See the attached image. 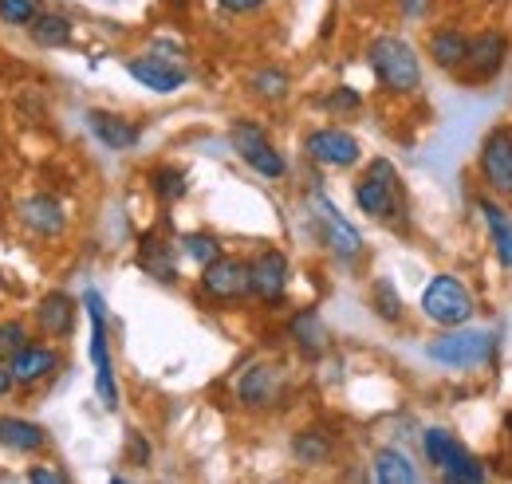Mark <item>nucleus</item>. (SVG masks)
I'll list each match as a JSON object with an SVG mask.
<instances>
[{
  "label": "nucleus",
  "mask_w": 512,
  "mask_h": 484,
  "mask_svg": "<svg viewBox=\"0 0 512 484\" xmlns=\"http://www.w3.org/2000/svg\"><path fill=\"white\" fill-rule=\"evenodd\" d=\"M225 12H256V8H264L268 0H217Z\"/></svg>",
  "instance_id": "nucleus-36"
},
{
  "label": "nucleus",
  "mask_w": 512,
  "mask_h": 484,
  "mask_svg": "<svg viewBox=\"0 0 512 484\" xmlns=\"http://www.w3.org/2000/svg\"><path fill=\"white\" fill-rule=\"evenodd\" d=\"M422 445H426V457L446 473L453 465H461L469 453H465V445L449 433V429H426V437H422Z\"/></svg>",
  "instance_id": "nucleus-22"
},
{
  "label": "nucleus",
  "mask_w": 512,
  "mask_h": 484,
  "mask_svg": "<svg viewBox=\"0 0 512 484\" xmlns=\"http://www.w3.org/2000/svg\"><path fill=\"white\" fill-rule=\"evenodd\" d=\"M327 107H331V111H355V107H359V95H355L351 87H339V91L327 99Z\"/></svg>",
  "instance_id": "nucleus-35"
},
{
  "label": "nucleus",
  "mask_w": 512,
  "mask_h": 484,
  "mask_svg": "<svg viewBox=\"0 0 512 484\" xmlns=\"http://www.w3.org/2000/svg\"><path fill=\"white\" fill-rule=\"evenodd\" d=\"M312 205H316V221H320L327 248H331L335 256H343V260H355V256L363 252V237H359V229H355L347 217H339V209H335L323 193L312 197Z\"/></svg>",
  "instance_id": "nucleus-8"
},
{
  "label": "nucleus",
  "mask_w": 512,
  "mask_h": 484,
  "mask_svg": "<svg viewBox=\"0 0 512 484\" xmlns=\"http://www.w3.org/2000/svg\"><path fill=\"white\" fill-rule=\"evenodd\" d=\"M497 339L489 331H449L442 339L430 343V359L442 366H457V370H473V366L489 363Z\"/></svg>",
  "instance_id": "nucleus-3"
},
{
  "label": "nucleus",
  "mask_w": 512,
  "mask_h": 484,
  "mask_svg": "<svg viewBox=\"0 0 512 484\" xmlns=\"http://www.w3.org/2000/svg\"><path fill=\"white\" fill-rule=\"evenodd\" d=\"M12 386H16V378H12V366L0 363V398H4V394H8Z\"/></svg>",
  "instance_id": "nucleus-37"
},
{
  "label": "nucleus",
  "mask_w": 512,
  "mask_h": 484,
  "mask_svg": "<svg viewBox=\"0 0 512 484\" xmlns=\"http://www.w3.org/2000/svg\"><path fill=\"white\" fill-rule=\"evenodd\" d=\"M28 28H32V40H36L40 48H64V44H71V20H67V16L40 12Z\"/></svg>",
  "instance_id": "nucleus-24"
},
{
  "label": "nucleus",
  "mask_w": 512,
  "mask_h": 484,
  "mask_svg": "<svg viewBox=\"0 0 512 484\" xmlns=\"http://www.w3.org/2000/svg\"><path fill=\"white\" fill-rule=\"evenodd\" d=\"M481 213H485V225H489L493 244H497V260L505 268H512V221L505 217V209L493 205V201H481Z\"/></svg>",
  "instance_id": "nucleus-25"
},
{
  "label": "nucleus",
  "mask_w": 512,
  "mask_h": 484,
  "mask_svg": "<svg viewBox=\"0 0 512 484\" xmlns=\"http://www.w3.org/2000/svg\"><path fill=\"white\" fill-rule=\"evenodd\" d=\"M292 453H296V461H304V465H323L327 453H331V441L320 437L316 429H304V433L292 441Z\"/></svg>",
  "instance_id": "nucleus-27"
},
{
  "label": "nucleus",
  "mask_w": 512,
  "mask_h": 484,
  "mask_svg": "<svg viewBox=\"0 0 512 484\" xmlns=\"http://www.w3.org/2000/svg\"><path fill=\"white\" fill-rule=\"evenodd\" d=\"M304 150H308L320 166H339V170H347V166H355V162H359V142H355V134L339 130V126L312 130V134H308V142H304Z\"/></svg>",
  "instance_id": "nucleus-10"
},
{
  "label": "nucleus",
  "mask_w": 512,
  "mask_h": 484,
  "mask_svg": "<svg viewBox=\"0 0 512 484\" xmlns=\"http://www.w3.org/2000/svg\"><path fill=\"white\" fill-rule=\"evenodd\" d=\"M465 52H469V40H465V32H457V28H442V32L430 36V56H434L438 67H446V71L461 67Z\"/></svg>",
  "instance_id": "nucleus-23"
},
{
  "label": "nucleus",
  "mask_w": 512,
  "mask_h": 484,
  "mask_svg": "<svg viewBox=\"0 0 512 484\" xmlns=\"http://www.w3.org/2000/svg\"><path fill=\"white\" fill-rule=\"evenodd\" d=\"M138 264H142L154 280H162V284H174V280H178L174 252H170V244L158 241V237H142V244H138Z\"/></svg>",
  "instance_id": "nucleus-20"
},
{
  "label": "nucleus",
  "mask_w": 512,
  "mask_h": 484,
  "mask_svg": "<svg viewBox=\"0 0 512 484\" xmlns=\"http://www.w3.org/2000/svg\"><path fill=\"white\" fill-rule=\"evenodd\" d=\"M28 347V331L24 323H0V363H12V355H20Z\"/></svg>",
  "instance_id": "nucleus-32"
},
{
  "label": "nucleus",
  "mask_w": 512,
  "mask_h": 484,
  "mask_svg": "<svg viewBox=\"0 0 512 484\" xmlns=\"http://www.w3.org/2000/svg\"><path fill=\"white\" fill-rule=\"evenodd\" d=\"M36 16H40V4L36 0H0V24L28 28Z\"/></svg>",
  "instance_id": "nucleus-29"
},
{
  "label": "nucleus",
  "mask_w": 512,
  "mask_h": 484,
  "mask_svg": "<svg viewBox=\"0 0 512 484\" xmlns=\"http://www.w3.org/2000/svg\"><path fill=\"white\" fill-rule=\"evenodd\" d=\"M422 4H426V0H406V4H402V8H406V12H410V16H414V12H422Z\"/></svg>",
  "instance_id": "nucleus-39"
},
{
  "label": "nucleus",
  "mask_w": 512,
  "mask_h": 484,
  "mask_svg": "<svg viewBox=\"0 0 512 484\" xmlns=\"http://www.w3.org/2000/svg\"><path fill=\"white\" fill-rule=\"evenodd\" d=\"M201 288L213 300H241L249 292V264L237 256H217L201 268Z\"/></svg>",
  "instance_id": "nucleus-7"
},
{
  "label": "nucleus",
  "mask_w": 512,
  "mask_h": 484,
  "mask_svg": "<svg viewBox=\"0 0 512 484\" xmlns=\"http://www.w3.org/2000/svg\"><path fill=\"white\" fill-rule=\"evenodd\" d=\"M253 91L260 95V99H284V95H288V75H284V71H276V67L256 71Z\"/></svg>",
  "instance_id": "nucleus-31"
},
{
  "label": "nucleus",
  "mask_w": 512,
  "mask_h": 484,
  "mask_svg": "<svg viewBox=\"0 0 512 484\" xmlns=\"http://www.w3.org/2000/svg\"><path fill=\"white\" fill-rule=\"evenodd\" d=\"M249 292L264 303H280L288 292V256L280 248H264L249 264Z\"/></svg>",
  "instance_id": "nucleus-9"
},
{
  "label": "nucleus",
  "mask_w": 512,
  "mask_h": 484,
  "mask_svg": "<svg viewBox=\"0 0 512 484\" xmlns=\"http://www.w3.org/2000/svg\"><path fill=\"white\" fill-rule=\"evenodd\" d=\"M292 339H296V347L308 359H320L323 351H327V327H323L320 311H300L292 319Z\"/></svg>",
  "instance_id": "nucleus-21"
},
{
  "label": "nucleus",
  "mask_w": 512,
  "mask_h": 484,
  "mask_svg": "<svg viewBox=\"0 0 512 484\" xmlns=\"http://www.w3.org/2000/svg\"><path fill=\"white\" fill-rule=\"evenodd\" d=\"M481 174L497 193H512V134L493 130L481 146Z\"/></svg>",
  "instance_id": "nucleus-13"
},
{
  "label": "nucleus",
  "mask_w": 512,
  "mask_h": 484,
  "mask_svg": "<svg viewBox=\"0 0 512 484\" xmlns=\"http://www.w3.org/2000/svg\"><path fill=\"white\" fill-rule=\"evenodd\" d=\"M182 244H186V256L197 260L201 268L221 256V244H217V237H209V233H190V237H182Z\"/></svg>",
  "instance_id": "nucleus-30"
},
{
  "label": "nucleus",
  "mask_w": 512,
  "mask_h": 484,
  "mask_svg": "<svg viewBox=\"0 0 512 484\" xmlns=\"http://www.w3.org/2000/svg\"><path fill=\"white\" fill-rule=\"evenodd\" d=\"M154 193L162 197V201H178V197H186V174L178 170V166H162V170H154Z\"/></svg>",
  "instance_id": "nucleus-28"
},
{
  "label": "nucleus",
  "mask_w": 512,
  "mask_h": 484,
  "mask_svg": "<svg viewBox=\"0 0 512 484\" xmlns=\"http://www.w3.org/2000/svg\"><path fill=\"white\" fill-rule=\"evenodd\" d=\"M36 323H40V331H44V335H52V339H67V335H71V327H75V300L64 296V292L44 296L40 307H36Z\"/></svg>",
  "instance_id": "nucleus-16"
},
{
  "label": "nucleus",
  "mask_w": 512,
  "mask_h": 484,
  "mask_svg": "<svg viewBox=\"0 0 512 484\" xmlns=\"http://www.w3.org/2000/svg\"><path fill=\"white\" fill-rule=\"evenodd\" d=\"M87 315H91V363H95V390L103 398L107 410L119 406V386H115V366H111V347H107V311H103V296L95 288H87Z\"/></svg>",
  "instance_id": "nucleus-2"
},
{
  "label": "nucleus",
  "mask_w": 512,
  "mask_h": 484,
  "mask_svg": "<svg viewBox=\"0 0 512 484\" xmlns=\"http://www.w3.org/2000/svg\"><path fill=\"white\" fill-rule=\"evenodd\" d=\"M509 429H512V418H509Z\"/></svg>",
  "instance_id": "nucleus-40"
},
{
  "label": "nucleus",
  "mask_w": 512,
  "mask_h": 484,
  "mask_svg": "<svg viewBox=\"0 0 512 484\" xmlns=\"http://www.w3.org/2000/svg\"><path fill=\"white\" fill-rule=\"evenodd\" d=\"M8 366H12V378L20 386H32V382H40V378H48V374L60 370V355L52 347H24L20 355H12Z\"/></svg>",
  "instance_id": "nucleus-17"
},
{
  "label": "nucleus",
  "mask_w": 512,
  "mask_h": 484,
  "mask_svg": "<svg viewBox=\"0 0 512 484\" xmlns=\"http://www.w3.org/2000/svg\"><path fill=\"white\" fill-rule=\"evenodd\" d=\"M422 311H426L434 323H442V327H461V323H469V315H473V296H469V288H465L461 280H453V276H434V280L426 284V292H422Z\"/></svg>",
  "instance_id": "nucleus-4"
},
{
  "label": "nucleus",
  "mask_w": 512,
  "mask_h": 484,
  "mask_svg": "<svg viewBox=\"0 0 512 484\" xmlns=\"http://www.w3.org/2000/svg\"><path fill=\"white\" fill-rule=\"evenodd\" d=\"M367 63L379 79V87L394 91V95H406L422 83V63L414 56V48L398 36H379L371 48H367Z\"/></svg>",
  "instance_id": "nucleus-1"
},
{
  "label": "nucleus",
  "mask_w": 512,
  "mask_h": 484,
  "mask_svg": "<svg viewBox=\"0 0 512 484\" xmlns=\"http://www.w3.org/2000/svg\"><path fill=\"white\" fill-rule=\"evenodd\" d=\"M355 201L367 217H390L398 209V174L386 158H375L367 178L355 185Z\"/></svg>",
  "instance_id": "nucleus-5"
},
{
  "label": "nucleus",
  "mask_w": 512,
  "mask_h": 484,
  "mask_svg": "<svg viewBox=\"0 0 512 484\" xmlns=\"http://www.w3.org/2000/svg\"><path fill=\"white\" fill-rule=\"evenodd\" d=\"M28 477L32 481H64V473H52V469H32Z\"/></svg>",
  "instance_id": "nucleus-38"
},
{
  "label": "nucleus",
  "mask_w": 512,
  "mask_h": 484,
  "mask_svg": "<svg viewBox=\"0 0 512 484\" xmlns=\"http://www.w3.org/2000/svg\"><path fill=\"white\" fill-rule=\"evenodd\" d=\"M127 71L142 87H150L154 95H174V91H182V83H186V67L166 60V56H138V60L127 63Z\"/></svg>",
  "instance_id": "nucleus-11"
},
{
  "label": "nucleus",
  "mask_w": 512,
  "mask_h": 484,
  "mask_svg": "<svg viewBox=\"0 0 512 484\" xmlns=\"http://www.w3.org/2000/svg\"><path fill=\"white\" fill-rule=\"evenodd\" d=\"M375 477L383 484H410V481H418V469L410 465V457H406L402 449H383V453L375 457Z\"/></svg>",
  "instance_id": "nucleus-26"
},
{
  "label": "nucleus",
  "mask_w": 512,
  "mask_h": 484,
  "mask_svg": "<svg viewBox=\"0 0 512 484\" xmlns=\"http://www.w3.org/2000/svg\"><path fill=\"white\" fill-rule=\"evenodd\" d=\"M20 221L36 233V237H56V233H64L67 217H64V205L56 201V197H28L24 205H20Z\"/></svg>",
  "instance_id": "nucleus-15"
},
{
  "label": "nucleus",
  "mask_w": 512,
  "mask_h": 484,
  "mask_svg": "<svg viewBox=\"0 0 512 484\" xmlns=\"http://www.w3.org/2000/svg\"><path fill=\"white\" fill-rule=\"evenodd\" d=\"M446 481H485V469L473 461V457H465L461 465H453V469H446Z\"/></svg>",
  "instance_id": "nucleus-34"
},
{
  "label": "nucleus",
  "mask_w": 512,
  "mask_h": 484,
  "mask_svg": "<svg viewBox=\"0 0 512 484\" xmlns=\"http://www.w3.org/2000/svg\"><path fill=\"white\" fill-rule=\"evenodd\" d=\"M505 52H509V40L501 32H481L477 40H469V52H465L461 67L469 79H493L505 67Z\"/></svg>",
  "instance_id": "nucleus-12"
},
{
  "label": "nucleus",
  "mask_w": 512,
  "mask_h": 484,
  "mask_svg": "<svg viewBox=\"0 0 512 484\" xmlns=\"http://www.w3.org/2000/svg\"><path fill=\"white\" fill-rule=\"evenodd\" d=\"M375 307H379V315L383 319H402V303H398V296H394V288H390V280H379L375 284Z\"/></svg>",
  "instance_id": "nucleus-33"
},
{
  "label": "nucleus",
  "mask_w": 512,
  "mask_h": 484,
  "mask_svg": "<svg viewBox=\"0 0 512 484\" xmlns=\"http://www.w3.org/2000/svg\"><path fill=\"white\" fill-rule=\"evenodd\" d=\"M87 122H91L95 138H99L107 150H130V146H138V126H134V122L119 119V115H107V111H91Z\"/></svg>",
  "instance_id": "nucleus-18"
},
{
  "label": "nucleus",
  "mask_w": 512,
  "mask_h": 484,
  "mask_svg": "<svg viewBox=\"0 0 512 484\" xmlns=\"http://www.w3.org/2000/svg\"><path fill=\"white\" fill-rule=\"evenodd\" d=\"M233 150L241 154V162L245 166H253L256 174H264V178H284V158L272 150V142L264 138V130L253 126V122H237L233 126Z\"/></svg>",
  "instance_id": "nucleus-6"
},
{
  "label": "nucleus",
  "mask_w": 512,
  "mask_h": 484,
  "mask_svg": "<svg viewBox=\"0 0 512 484\" xmlns=\"http://www.w3.org/2000/svg\"><path fill=\"white\" fill-rule=\"evenodd\" d=\"M0 445L12 449V453H36L48 445V433L36 422H24V418H4L0 414Z\"/></svg>",
  "instance_id": "nucleus-19"
},
{
  "label": "nucleus",
  "mask_w": 512,
  "mask_h": 484,
  "mask_svg": "<svg viewBox=\"0 0 512 484\" xmlns=\"http://www.w3.org/2000/svg\"><path fill=\"white\" fill-rule=\"evenodd\" d=\"M237 398L249 406V410H264L280 398V370L276 366H249L237 382Z\"/></svg>",
  "instance_id": "nucleus-14"
}]
</instances>
